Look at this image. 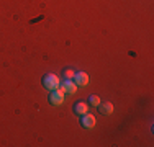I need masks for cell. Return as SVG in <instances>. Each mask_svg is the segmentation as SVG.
I'll list each match as a JSON object with an SVG mask.
<instances>
[{
  "mask_svg": "<svg viewBox=\"0 0 154 147\" xmlns=\"http://www.w3.org/2000/svg\"><path fill=\"white\" fill-rule=\"evenodd\" d=\"M41 83H43V87H45L46 90L51 92V90L59 88L61 80H59V77L54 75V74H45V75H43V79H41Z\"/></svg>",
  "mask_w": 154,
  "mask_h": 147,
  "instance_id": "6da1fadb",
  "label": "cell"
},
{
  "mask_svg": "<svg viewBox=\"0 0 154 147\" xmlns=\"http://www.w3.org/2000/svg\"><path fill=\"white\" fill-rule=\"evenodd\" d=\"M66 93L61 90V88H56V90H51L49 95H48V101L51 103L53 106H61L64 103Z\"/></svg>",
  "mask_w": 154,
  "mask_h": 147,
  "instance_id": "7a4b0ae2",
  "label": "cell"
},
{
  "mask_svg": "<svg viewBox=\"0 0 154 147\" xmlns=\"http://www.w3.org/2000/svg\"><path fill=\"white\" fill-rule=\"evenodd\" d=\"M79 118H80L79 123H80V126H82L84 129H92V128L95 126V118H94L92 115H89V113H85V115H80Z\"/></svg>",
  "mask_w": 154,
  "mask_h": 147,
  "instance_id": "3957f363",
  "label": "cell"
},
{
  "mask_svg": "<svg viewBox=\"0 0 154 147\" xmlns=\"http://www.w3.org/2000/svg\"><path fill=\"white\" fill-rule=\"evenodd\" d=\"M72 80H74V83H75L77 87H85L87 83H89V75H87V72L79 70V72H75V74H74Z\"/></svg>",
  "mask_w": 154,
  "mask_h": 147,
  "instance_id": "277c9868",
  "label": "cell"
},
{
  "mask_svg": "<svg viewBox=\"0 0 154 147\" xmlns=\"http://www.w3.org/2000/svg\"><path fill=\"white\" fill-rule=\"evenodd\" d=\"M59 88L64 92V93H67V95H74L77 92V85L74 83V80H64V82H61Z\"/></svg>",
  "mask_w": 154,
  "mask_h": 147,
  "instance_id": "5b68a950",
  "label": "cell"
},
{
  "mask_svg": "<svg viewBox=\"0 0 154 147\" xmlns=\"http://www.w3.org/2000/svg\"><path fill=\"white\" fill-rule=\"evenodd\" d=\"M72 111H74V115H77V116L85 115V113H89V105H87L85 101H75L74 106H72Z\"/></svg>",
  "mask_w": 154,
  "mask_h": 147,
  "instance_id": "8992f818",
  "label": "cell"
},
{
  "mask_svg": "<svg viewBox=\"0 0 154 147\" xmlns=\"http://www.w3.org/2000/svg\"><path fill=\"white\" fill-rule=\"evenodd\" d=\"M97 110L100 115H112L113 113V105L110 101H100L97 105Z\"/></svg>",
  "mask_w": 154,
  "mask_h": 147,
  "instance_id": "52a82bcc",
  "label": "cell"
},
{
  "mask_svg": "<svg viewBox=\"0 0 154 147\" xmlns=\"http://www.w3.org/2000/svg\"><path fill=\"white\" fill-rule=\"evenodd\" d=\"M74 70H71V69H64L62 70V77H64V80H72V77H74Z\"/></svg>",
  "mask_w": 154,
  "mask_h": 147,
  "instance_id": "ba28073f",
  "label": "cell"
},
{
  "mask_svg": "<svg viewBox=\"0 0 154 147\" xmlns=\"http://www.w3.org/2000/svg\"><path fill=\"white\" fill-rule=\"evenodd\" d=\"M87 103H89V105H92V106H97L98 103H100V98H98L97 95H90L89 100H87Z\"/></svg>",
  "mask_w": 154,
  "mask_h": 147,
  "instance_id": "9c48e42d",
  "label": "cell"
}]
</instances>
